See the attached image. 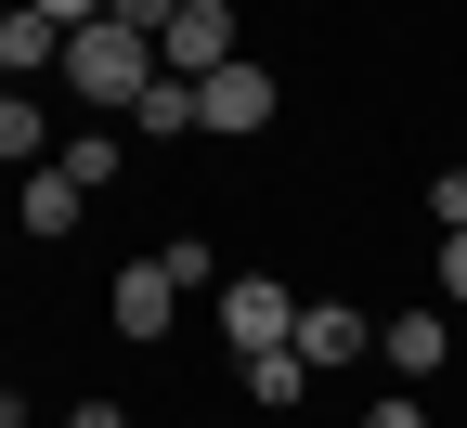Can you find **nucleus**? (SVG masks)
<instances>
[{
  "label": "nucleus",
  "mask_w": 467,
  "mask_h": 428,
  "mask_svg": "<svg viewBox=\"0 0 467 428\" xmlns=\"http://www.w3.org/2000/svg\"><path fill=\"white\" fill-rule=\"evenodd\" d=\"M299 390H312L299 350H247V402H260V415H299Z\"/></svg>",
  "instance_id": "10"
},
{
  "label": "nucleus",
  "mask_w": 467,
  "mask_h": 428,
  "mask_svg": "<svg viewBox=\"0 0 467 428\" xmlns=\"http://www.w3.org/2000/svg\"><path fill=\"white\" fill-rule=\"evenodd\" d=\"M208 298H221V338H234V363H247V350H285V338H299V298H285L273 273H221Z\"/></svg>",
  "instance_id": "3"
},
{
  "label": "nucleus",
  "mask_w": 467,
  "mask_h": 428,
  "mask_svg": "<svg viewBox=\"0 0 467 428\" xmlns=\"http://www.w3.org/2000/svg\"><path fill=\"white\" fill-rule=\"evenodd\" d=\"M26 14H39V26H66V39H78V26H104V14H117V0H26Z\"/></svg>",
  "instance_id": "15"
},
{
  "label": "nucleus",
  "mask_w": 467,
  "mask_h": 428,
  "mask_svg": "<svg viewBox=\"0 0 467 428\" xmlns=\"http://www.w3.org/2000/svg\"><path fill=\"white\" fill-rule=\"evenodd\" d=\"M441 312H467V234H441Z\"/></svg>",
  "instance_id": "16"
},
{
  "label": "nucleus",
  "mask_w": 467,
  "mask_h": 428,
  "mask_svg": "<svg viewBox=\"0 0 467 428\" xmlns=\"http://www.w3.org/2000/svg\"><path fill=\"white\" fill-rule=\"evenodd\" d=\"M78 208H91V195H78V169H66V156H39V169H26V195H14L26 234H78Z\"/></svg>",
  "instance_id": "7"
},
{
  "label": "nucleus",
  "mask_w": 467,
  "mask_h": 428,
  "mask_svg": "<svg viewBox=\"0 0 467 428\" xmlns=\"http://www.w3.org/2000/svg\"><path fill=\"white\" fill-rule=\"evenodd\" d=\"M52 78H66L91 117H130L169 66H156V39H143V26H117V14H104V26H78V39H66V66H52Z\"/></svg>",
  "instance_id": "1"
},
{
  "label": "nucleus",
  "mask_w": 467,
  "mask_h": 428,
  "mask_svg": "<svg viewBox=\"0 0 467 428\" xmlns=\"http://www.w3.org/2000/svg\"><path fill=\"white\" fill-rule=\"evenodd\" d=\"M52 156H66V169H78V195H104V182H117V169H130V143H117V130H66V143H52Z\"/></svg>",
  "instance_id": "11"
},
{
  "label": "nucleus",
  "mask_w": 467,
  "mask_h": 428,
  "mask_svg": "<svg viewBox=\"0 0 467 428\" xmlns=\"http://www.w3.org/2000/svg\"><path fill=\"white\" fill-rule=\"evenodd\" d=\"M156 66L169 78H221L234 66V0H182V14L156 26Z\"/></svg>",
  "instance_id": "4"
},
{
  "label": "nucleus",
  "mask_w": 467,
  "mask_h": 428,
  "mask_svg": "<svg viewBox=\"0 0 467 428\" xmlns=\"http://www.w3.org/2000/svg\"><path fill=\"white\" fill-rule=\"evenodd\" d=\"M169 14H182V0H117V26H143V39H156Z\"/></svg>",
  "instance_id": "18"
},
{
  "label": "nucleus",
  "mask_w": 467,
  "mask_h": 428,
  "mask_svg": "<svg viewBox=\"0 0 467 428\" xmlns=\"http://www.w3.org/2000/svg\"><path fill=\"white\" fill-rule=\"evenodd\" d=\"M195 130H273V66H247V52H234L221 78H195Z\"/></svg>",
  "instance_id": "5"
},
{
  "label": "nucleus",
  "mask_w": 467,
  "mask_h": 428,
  "mask_svg": "<svg viewBox=\"0 0 467 428\" xmlns=\"http://www.w3.org/2000/svg\"><path fill=\"white\" fill-rule=\"evenodd\" d=\"M377 350H389V377H441V363H454V325L441 312H389Z\"/></svg>",
  "instance_id": "8"
},
{
  "label": "nucleus",
  "mask_w": 467,
  "mask_h": 428,
  "mask_svg": "<svg viewBox=\"0 0 467 428\" xmlns=\"http://www.w3.org/2000/svg\"><path fill=\"white\" fill-rule=\"evenodd\" d=\"M0 91H26V78H14V66H0Z\"/></svg>",
  "instance_id": "19"
},
{
  "label": "nucleus",
  "mask_w": 467,
  "mask_h": 428,
  "mask_svg": "<svg viewBox=\"0 0 467 428\" xmlns=\"http://www.w3.org/2000/svg\"><path fill=\"white\" fill-rule=\"evenodd\" d=\"M429 221H441V234H467V169H429Z\"/></svg>",
  "instance_id": "14"
},
{
  "label": "nucleus",
  "mask_w": 467,
  "mask_h": 428,
  "mask_svg": "<svg viewBox=\"0 0 467 428\" xmlns=\"http://www.w3.org/2000/svg\"><path fill=\"white\" fill-rule=\"evenodd\" d=\"M52 143H66V130H52V104H39V91H0V169H39Z\"/></svg>",
  "instance_id": "9"
},
{
  "label": "nucleus",
  "mask_w": 467,
  "mask_h": 428,
  "mask_svg": "<svg viewBox=\"0 0 467 428\" xmlns=\"http://www.w3.org/2000/svg\"><path fill=\"white\" fill-rule=\"evenodd\" d=\"M312 363V377H337V363H364L377 350V312H350V298H299V338H285Z\"/></svg>",
  "instance_id": "6"
},
{
  "label": "nucleus",
  "mask_w": 467,
  "mask_h": 428,
  "mask_svg": "<svg viewBox=\"0 0 467 428\" xmlns=\"http://www.w3.org/2000/svg\"><path fill=\"white\" fill-rule=\"evenodd\" d=\"M169 325H182V273H169V260H117V286H104V338L156 350Z\"/></svg>",
  "instance_id": "2"
},
{
  "label": "nucleus",
  "mask_w": 467,
  "mask_h": 428,
  "mask_svg": "<svg viewBox=\"0 0 467 428\" xmlns=\"http://www.w3.org/2000/svg\"><path fill=\"white\" fill-rule=\"evenodd\" d=\"M364 428H441V415H429V402H416V390H389V402H377V415H364Z\"/></svg>",
  "instance_id": "17"
},
{
  "label": "nucleus",
  "mask_w": 467,
  "mask_h": 428,
  "mask_svg": "<svg viewBox=\"0 0 467 428\" xmlns=\"http://www.w3.org/2000/svg\"><path fill=\"white\" fill-rule=\"evenodd\" d=\"M156 260H169V273H182V298H195V286H221V260H208V234H169V247H156Z\"/></svg>",
  "instance_id": "13"
},
{
  "label": "nucleus",
  "mask_w": 467,
  "mask_h": 428,
  "mask_svg": "<svg viewBox=\"0 0 467 428\" xmlns=\"http://www.w3.org/2000/svg\"><path fill=\"white\" fill-rule=\"evenodd\" d=\"M130 130H156V143H182V130H195V78H156V91L130 104Z\"/></svg>",
  "instance_id": "12"
}]
</instances>
